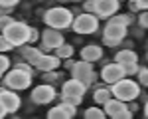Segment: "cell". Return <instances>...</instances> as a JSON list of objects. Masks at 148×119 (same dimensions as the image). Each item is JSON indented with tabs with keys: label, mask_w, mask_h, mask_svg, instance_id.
<instances>
[{
	"label": "cell",
	"mask_w": 148,
	"mask_h": 119,
	"mask_svg": "<svg viewBox=\"0 0 148 119\" xmlns=\"http://www.w3.org/2000/svg\"><path fill=\"white\" fill-rule=\"evenodd\" d=\"M128 2H136V0H128Z\"/></svg>",
	"instance_id": "ee69618b"
},
{
	"label": "cell",
	"mask_w": 148,
	"mask_h": 119,
	"mask_svg": "<svg viewBox=\"0 0 148 119\" xmlns=\"http://www.w3.org/2000/svg\"><path fill=\"white\" fill-rule=\"evenodd\" d=\"M12 48H14V46H12L10 42L6 40V36L0 32V54H2V52H10Z\"/></svg>",
	"instance_id": "4316f807"
},
{
	"label": "cell",
	"mask_w": 148,
	"mask_h": 119,
	"mask_svg": "<svg viewBox=\"0 0 148 119\" xmlns=\"http://www.w3.org/2000/svg\"><path fill=\"white\" fill-rule=\"evenodd\" d=\"M61 99L71 103V105H81V101H83V97H67V95H61Z\"/></svg>",
	"instance_id": "4dcf8cb0"
},
{
	"label": "cell",
	"mask_w": 148,
	"mask_h": 119,
	"mask_svg": "<svg viewBox=\"0 0 148 119\" xmlns=\"http://www.w3.org/2000/svg\"><path fill=\"white\" fill-rule=\"evenodd\" d=\"M2 34L6 36V40H8L14 48H20V46H24V44L30 42V26L24 24V22L14 20V22L6 28Z\"/></svg>",
	"instance_id": "3957f363"
},
{
	"label": "cell",
	"mask_w": 148,
	"mask_h": 119,
	"mask_svg": "<svg viewBox=\"0 0 148 119\" xmlns=\"http://www.w3.org/2000/svg\"><path fill=\"white\" fill-rule=\"evenodd\" d=\"M0 77H2V73H0Z\"/></svg>",
	"instance_id": "f6af8a7d"
},
{
	"label": "cell",
	"mask_w": 148,
	"mask_h": 119,
	"mask_svg": "<svg viewBox=\"0 0 148 119\" xmlns=\"http://www.w3.org/2000/svg\"><path fill=\"white\" fill-rule=\"evenodd\" d=\"M101 77L105 83H114L119 80L125 77V68L119 64V62H113V64H105L101 70Z\"/></svg>",
	"instance_id": "30bf717a"
},
{
	"label": "cell",
	"mask_w": 148,
	"mask_h": 119,
	"mask_svg": "<svg viewBox=\"0 0 148 119\" xmlns=\"http://www.w3.org/2000/svg\"><path fill=\"white\" fill-rule=\"evenodd\" d=\"M0 103L4 105V109H6V113H16L18 109H20V95L16 93L14 89H4L2 93H0Z\"/></svg>",
	"instance_id": "8fae6325"
},
{
	"label": "cell",
	"mask_w": 148,
	"mask_h": 119,
	"mask_svg": "<svg viewBox=\"0 0 148 119\" xmlns=\"http://www.w3.org/2000/svg\"><path fill=\"white\" fill-rule=\"evenodd\" d=\"M144 117L148 119V101H146V105H144Z\"/></svg>",
	"instance_id": "60d3db41"
},
{
	"label": "cell",
	"mask_w": 148,
	"mask_h": 119,
	"mask_svg": "<svg viewBox=\"0 0 148 119\" xmlns=\"http://www.w3.org/2000/svg\"><path fill=\"white\" fill-rule=\"evenodd\" d=\"M40 40H42V50H44V52L56 50L57 46L63 44L61 30H56V28H47V30H44V34L40 36Z\"/></svg>",
	"instance_id": "9c48e42d"
},
{
	"label": "cell",
	"mask_w": 148,
	"mask_h": 119,
	"mask_svg": "<svg viewBox=\"0 0 148 119\" xmlns=\"http://www.w3.org/2000/svg\"><path fill=\"white\" fill-rule=\"evenodd\" d=\"M2 117H6V109H4V105L0 103V119H2Z\"/></svg>",
	"instance_id": "f35d334b"
},
{
	"label": "cell",
	"mask_w": 148,
	"mask_h": 119,
	"mask_svg": "<svg viewBox=\"0 0 148 119\" xmlns=\"http://www.w3.org/2000/svg\"><path fill=\"white\" fill-rule=\"evenodd\" d=\"M103 44L105 46H111V48H116L121 42H116V40H111V38H103Z\"/></svg>",
	"instance_id": "d590c367"
},
{
	"label": "cell",
	"mask_w": 148,
	"mask_h": 119,
	"mask_svg": "<svg viewBox=\"0 0 148 119\" xmlns=\"http://www.w3.org/2000/svg\"><path fill=\"white\" fill-rule=\"evenodd\" d=\"M2 82H4V87L14 89V91H20V89H28L30 87L32 75L28 71H22V70H18V68H14V70L4 73V80Z\"/></svg>",
	"instance_id": "5b68a950"
},
{
	"label": "cell",
	"mask_w": 148,
	"mask_h": 119,
	"mask_svg": "<svg viewBox=\"0 0 148 119\" xmlns=\"http://www.w3.org/2000/svg\"><path fill=\"white\" fill-rule=\"evenodd\" d=\"M34 68H38L40 71H51V70H56V68H59V58H57L56 54H53V56H47V54H44V56L40 58V62L36 64Z\"/></svg>",
	"instance_id": "e0dca14e"
},
{
	"label": "cell",
	"mask_w": 148,
	"mask_h": 119,
	"mask_svg": "<svg viewBox=\"0 0 148 119\" xmlns=\"http://www.w3.org/2000/svg\"><path fill=\"white\" fill-rule=\"evenodd\" d=\"M12 22H14V18H12V16H8V14L0 16V32H4V30H6Z\"/></svg>",
	"instance_id": "83f0119b"
},
{
	"label": "cell",
	"mask_w": 148,
	"mask_h": 119,
	"mask_svg": "<svg viewBox=\"0 0 148 119\" xmlns=\"http://www.w3.org/2000/svg\"><path fill=\"white\" fill-rule=\"evenodd\" d=\"M146 58H148V56H146Z\"/></svg>",
	"instance_id": "7dc6e473"
},
{
	"label": "cell",
	"mask_w": 148,
	"mask_h": 119,
	"mask_svg": "<svg viewBox=\"0 0 148 119\" xmlns=\"http://www.w3.org/2000/svg\"><path fill=\"white\" fill-rule=\"evenodd\" d=\"M44 54H46V52H44L42 48H34V46H28V44L20 46V56H22L26 62H30L32 66H36Z\"/></svg>",
	"instance_id": "2e32d148"
},
{
	"label": "cell",
	"mask_w": 148,
	"mask_h": 119,
	"mask_svg": "<svg viewBox=\"0 0 148 119\" xmlns=\"http://www.w3.org/2000/svg\"><path fill=\"white\" fill-rule=\"evenodd\" d=\"M14 68H18V70H22V71H28L30 75H34V66H32L30 62H26V59H24V62H18Z\"/></svg>",
	"instance_id": "484cf974"
},
{
	"label": "cell",
	"mask_w": 148,
	"mask_h": 119,
	"mask_svg": "<svg viewBox=\"0 0 148 119\" xmlns=\"http://www.w3.org/2000/svg\"><path fill=\"white\" fill-rule=\"evenodd\" d=\"M71 30L75 34H93V32L99 30V16L91 14V12H83V14L73 18Z\"/></svg>",
	"instance_id": "277c9868"
},
{
	"label": "cell",
	"mask_w": 148,
	"mask_h": 119,
	"mask_svg": "<svg viewBox=\"0 0 148 119\" xmlns=\"http://www.w3.org/2000/svg\"><path fill=\"white\" fill-rule=\"evenodd\" d=\"M83 117L85 119H105L107 113H105V109H99V107H89V109H85Z\"/></svg>",
	"instance_id": "603a6c76"
},
{
	"label": "cell",
	"mask_w": 148,
	"mask_h": 119,
	"mask_svg": "<svg viewBox=\"0 0 148 119\" xmlns=\"http://www.w3.org/2000/svg\"><path fill=\"white\" fill-rule=\"evenodd\" d=\"M138 83L140 85H144V87H148V68H138Z\"/></svg>",
	"instance_id": "d4e9b609"
},
{
	"label": "cell",
	"mask_w": 148,
	"mask_h": 119,
	"mask_svg": "<svg viewBox=\"0 0 148 119\" xmlns=\"http://www.w3.org/2000/svg\"><path fill=\"white\" fill-rule=\"evenodd\" d=\"M119 0H95V14L99 18H111L119 12Z\"/></svg>",
	"instance_id": "7c38bea8"
},
{
	"label": "cell",
	"mask_w": 148,
	"mask_h": 119,
	"mask_svg": "<svg viewBox=\"0 0 148 119\" xmlns=\"http://www.w3.org/2000/svg\"><path fill=\"white\" fill-rule=\"evenodd\" d=\"M123 68H125V75H134V73H138V62L136 64H126Z\"/></svg>",
	"instance_id": "f546056e"
},
{
	"label": "cell",
	"mask_w": 148,
	"mask_h": 119,
	"mask_svg": "<svg viewBox=\"0 0 148 119\" xmlns=\"http://www.w3.org/2000/svg\"><path fill=\"white\" fill-rule=\"evenodd\" d=\"M138 10H148V0H136Z\"/></svg>",
	"instance_id": "8d00e7d4"
},
{
	"label": "cell",
	"mask_w": 148,
	"mask_h": 119,
	"mask_svg": "<svg viewBox=\"0 0 148 119\" xmlns=\"http://www.w3.org/2000/svg\"><path fill=\"white\" fill-rule=\"evenodd\" d=\"M138 10V6H136V2H130V12H136Z\"/></svg>",
	"instance_id": "ab89813d"
},
{
	"label": "cell",
	"mask_w": 148,
	"mask_h": 119,
	"mask_svg": "<svg viewBox=\"0 0 148 119\" xmlns=\"http://www.w3.org/2000/svg\"><path fill=\"white\" fill-rule=\"evenodd\" d=\"M6 10H8V8H2V6H0V16H4V14H6Z\"/></svg>",
	"instance_id": "b9f144b4"
},
{
	"label": "cell",
	"mask_w": 148,
	"mask_h": 119,
	"mask_svg": "<svg viewBox=\"0 0 148 119\" xmlns=\"http://www.w3.org/2000/svg\"><path fill=\"white\" fill-rule=\"evenodd\" d=\"M111 97H113L111 87H97V89H95V93H93V99H95L99 105H105Z\"/></svg>",
	"instance_id": "ffe728a7"
},
{
	"label": "cell",
	"mask_w": 148,
	"mask_h": 119,
	"mask_svg": "<svg viewBox=\"0 0 148 119\" xmlns=\"http://www.w3.org/2000/svg\"><path fill=\"white\" fill-rule=\"evenodd\" d=\"M111 93L116 97V99H123V101H132V99H136L138 95H140V83L132 82V80H128V77H123V80H119V82L111 83Z\"/></svg>",
	"instance_id": "7a4b0ae2"
},
{
	"label": "cell",
	"mask_w": 148,
	"mask_h": 119,
	"mask_svg": "<svg viewBox=\"0 0 148 119\" xmlns=\"http://www.w3.org/2000/svg\"><path fill=\"white\" fill-rule=\"evenodd\" d=\"M77 113V105H71L67 101H61L57 107H51L47 111V119H69Z\"/></svg>",
	"instance_id": "5bb4252c"
},
{
	"label": "cell",
	"mask_w": 148,
	"mask_h": 119,
	"mask_svg": "<svg viewBox=\"0 0 148 119\" xmlns=\"http://www.w3.org/2000/svg\"><path fill=\"white\" fill-rule=\"evenodd\" d=\"M138 24L146 30L148 28V10H142V14H140V18H138Z\"/></svg>",
	"instance_id": "1f68e13d"
},
{
	"label": "cell",
	"mask_w": 148,
	"mask_h": 119,
	"mask_svg": "<svg viewBox=\"0 0 148 119\" xmlns=\"http://www.w3.org/2000/svg\"><path fill=\"white\" fill-rule=\"evenodd\" d=\"M4 89H6V87H0V93H2V91H4Z\"/></svg>",
	"instance_id": "7bdbcfd3"
},
{
	"label": "cell",
	"mask_w": 148,
	"mask_h": 119,
	"mask_svg": "<svg viewBox=\"0 0 148 119\" xmlns=\"http://www.w3.org/2000/svg\"><path fill=\"white\" fill-rule=\"evenodd\" d=\"M53 54H56L59 59H67V58H71V56H73V48L63 42L61 46H57L56 50H53Z\"/></svg>",
	"instance_id": "44dd1931"
},
{
	"label": "cell",
	"mask_w": 148,
	"mask_h": 119,
	"mask_svg": "<svg viewBox=\"0 0 148 119\" xmlns=\"http://www.w3.org/2000/svg\"><path fill=\"white\" fill-rule=\"evenodd\" d=\"M75 2H77V0H75Z\"/></svg>",
	"instance_id": "bcb514c9"
},
{
	"label": "cell",
	"mask_w": 148,
	"mask_h": 119,
	"mask_svg": "<svg viewBox=\"0 0 148 119\" xmlns=\"http://www.w3.org/2000/svg\"><path fill=\"white\" fill-rule=\"evenodd\" d=\"M69 71H71V75H73L75 80H81L87 87H91L93 83L97 82V73H95V70H93L91 62H85V59L75 62V66H73Z\"/></svg>",
	"instance_id": "8992f818"
},
{
	"label": "cell",
	"mask_w": 148,
	"mask_h": 119,
	"mask_svg": "<svg viewBox=\"0 0 148 119\" xmlns=\"http://www.w3.org/2000/svg\"><path fill=\"white\" fill-rule=\"evenodd\" d=\"M40 30H36V28H30V42H38L40 40Z\"/></svg>",
	"instance_id": "e575fe53"
},
{
	"label": "cell",
	"mask_w": 148,
	"mask_h": 119,
	"mask_svg": "<svg viewBox=\"0 0 148 119\" xmlns=\"http://www.w3.org/2000/svg\"><path fill=\"white\" fill-rule=\"evenodd\" d=\"M109 22H114V24H121V26H130V24L134 22V18H132V14H114L111 16V20Z\"/></svg>",
	"instance_id": "7402d4cb"
},
{
	"label": "cell",
	"mask_w": 148,
	"mask_h": 119,
	"mask_svg": "<svg viewBox=\"0 0 148 119\" xmlns=\"http://www.w3.org/2000/svg\"><path fill=\"white\" fill-rule=\"evenodd\" d=\"M8 68H10V59L6 58L4 54H0V73L4 75V73L8 71Z\"/></svg>",
	"instance_id": "f1b7e54d"
},
{
	"label": "cell",
	"mask_w": 148,
	"mask_h": 119,
	"mask_svg": "<svg viewBox=\"0 0 148 119\" xmlns=\"http://www.w3.org/2000/svg\"><path fill=\"white\" fill-rule=\"evenodd\" d=\"M18 2H20V0H0V6H2V8H8V10H10V8H14V6H16Z\"/></svg>",
	"instance_id": "d6a6232c"
},
{
	"label": "cell",
	"mask_w": 148,
	"mask_h": 119,
	"mask_svg": "<svg viewBox=\"0 0 148 119\" xmlns=\"http://www.w3.org/2000/svg\"><path fill=\"white\" fill-rule=\"evenodd\" d=\"M30 99L34 101L36 105H47V103H51L53 99H56V89H53V85L51 83H42V85H38L32 89V95H30Z\"/></svg>",
	"instance_id": "ba28073f"
},
{
	"label": "cell",
	"mask_w": 148,
	"mask_h": 119,
	"mask_svg": "<svg viewBox=\"0 0 148 119\" xmlns=\"http://www.w3.org/2000/svg\"><path fill=\"white\" fill-rule=\"evenodd\" d=\"M44 22L49 26V28H56V30H65V28H71V22H73V12L63 8V6H53L46 10L44 14Z\"/></svg>",
	"instance_id": "6da1fadb"
},
{
	"label": "cell",
	"mask_w": 148,
	"mask_h": 119,
	"mask_svg": "<svg viewBox=\"0 0 148 119\" xmlns=\"http://www.w3.org/2000/svg\"><path fill=\"white\" fill-rule=\"evenodd\" d=\"M114 62H119L121 66H126V64H136V62H138V56H136V52H132L130 48H126V50L116 52Z\"/></svg>",
	"instance_id": "d6986e66"
},
{
	"label": "cell",
	"mask_w": 148,
	"mask_h": 119,
	"mask_svg": "<svg viewBox=\"0 0 148 119\" xmlns=\"http://www.w3.org/2000/svg\"><path fill=\"white\" fill-rule=\"evenodd\" d=\"M83 10L95 14V0H85V4H83Z\"/></svg>",
	"instance_id": "836d02e7"
},
{
	"label": "cell",
	"mask_w": 148,
	"mask_h": 119,
	"mask_svg": "<svg viewBox=\"0 0 148 119\" xmlns=\"http://www.w3.org/2000/svg\"><path fill=\"white\" fill-rule=\"evenodd\" d=\"M73 66H75V62H73L71 58H67V59H65V68H67V70H71Z\"/></svg>",
	"instance_id": "74e56055"
},
{
	"label": "cell",
	"mask_w": 148,
	"mask_h": 119,
	"mask_svg": "<svg viewBox=\"0 0 148 119\" xmlns=\"http://www.w3.org/2000/svg\"><path fill=\"white\" fill-rule=\"evenodd\" d=\"M103 58V48L101 46H95V44H91V46H85L83 50H81V59H85V62H99V59Z\"/></svg>",
	"instance_id": "ac0fdd59"
},
{
	"label": "cell",
	"mask_w": 148,
	"mask_h": 119,
	"mask_svg": "<svg viewBox=\"0 0 148 119\" xmlns=\"http://www.w3.org/2000/svg\"><path fill=\"white\" fill-rule=\"evenodd\" d=\"M105 113L107 117H113V119H130L132 117V111L128 109L126 101L123 99H116V97H111L107 103H105Z\"/></svg>",
	"instance_id": "52a82bcc"
},
{
	"label": "cell",
	"mask_w": 148,
	"mask_h": 119,
	"mask_svg": "<svg viewBox=\"0 0 148 119\" xmlns=\"http://www.w3.org/2000/svg\"><path fill=\"white\" fill-rule=\"evenodd\" d=\"M87 91V85L81 82V80H75L71 77L61 85V95H67V97H83Z\"/></svg>",
	"instance_id": "4fadbf2b"
},
{
	"label": "cell",
	"mask_w": 148,
	"mask_h": 119,
	"mask_svg": "<svg viewBox=\"0 0 148 119\" xmlns=\"http://www.w3.org/2000/svg\"><path fill=\"white\" fill-rule=\"evenodd\" d=\"M126 34H128V28L114 22H107L105 30H103V38H111V40H116V42H123L126 38Z\"/></svg>",
	"instance_id": "9a60e30c"
},
{
	"label": "cell",
	"mask_w": 148,
	"mask_h": 119,
	"mask_svg": "<svg viewBox=\"0 0 148 119\" xmlns=\"http://www.w3.org/2000/svg\"><path fill=\"white\" fill-rule=\"evenodd\" d=\"M42 80H44L46 83H53V82H57V80H61V75H59V73H56V70L42 71Z\"/></svg>",
	"instance_id": "cb8c5ba5"
}]
</instances>
